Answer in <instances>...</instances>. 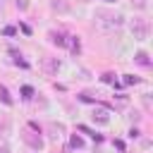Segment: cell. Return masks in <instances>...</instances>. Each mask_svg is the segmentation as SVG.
Listing matches in <instances>:
<instances>
[{
  "label": "cell",
  "mask_w": 153,
  "mask_h": 153,
  "mask_svg": "<svg viewBox=\"0 0 153 153\" xmlns=\"http://www.w3.org/2000/svg\"><path fill=\"white\" fill-rule=\"evenodd\" d=\"M136 81H139L136 76H127V79H124V84H136Z\"/></svg>",
  "instance_id": "obj_11"
},
{
  "label": "cell",
  "mask_w": 153,
  "mask_h": 153,
  "mask_svg": "<svg viewBox=\"0 0 153 153\" xmlns=\"http://www.w3.org/2000/svg\"><path fill=\"white\" fill-rule=\"evenodd\" d=\"M131 5H134V7H139V10L148 7V2H146V0H131Z\"/></svg>",
  "instance_id": "obj_8"
},
{
  "label": "cell",
  "mask_w": 153,
  "mask_h": 153,
  "mask_svg": "<svg viewBox=\"0 0 153 153\" xmlns=\"http://www.w3.org/2000/svg\"><path fill=\"white\" fill-rule=\"evenodd\" d=\"M48 131H50V141H55V143H60L62 136H65V127L60 122H50L48 124Z\"/></svg>",
  "instance_id": "obj_4"
},
{
  "label": "cell",
  "mask_w": 153,
  "mask_h": 153,
  "mask_svg": "<svg viewBox=\"0 0 153 153\" xmlns=\"http://www.w3.org/2000/svg\"><path fill=\"white\" fill-rule=\"evenodd\" d=\"M105 2H112V0H105Z\"/></svg>",
  "instance_id": "obj_12"
},
{
  "label": "cell",
  "mask_w": 153,
  "mask_h": 153,
  "mask_svg": "<svg viewBox=\"0 0 153 153\" xmlns=\"http://www.w3.org/2000/svg\"><path fill=\"white\" fill-rule=\"evenodd\" d=\"M129 33H131V38L139 41V43L148 41V36H151V24H148V19H143V17L129 19Z\"/></svg>",
  "instance_id": "obj_1"
},
{
  "label": "cell",
  "mask_w": 153,
  "mask_h": 153,
  "mask_svg": "<svg viewBox=\"0 0 153 153\" xmlns=\"http://www.w3.org/2000/svg\"><path fill=\"white\" fill-rule=\"evenodd\" d=\"M53 10H60V12H65V10H67V5H62V2H53Z\"/></svg>",
  "instance_id": "obj_10"
},
{
  "label": "cell",
  "mask_w": 153,
  "mask_h": 153,
  "mask_svg": "<svg viewBox=\"0 0 153 153\" xmlns=\"http://www.w3.org/2000/svg\"><path fill=\"white\" fill-rule=\"evenodd\" d=\"M96 19H98V24L100 26H105V29H117L120 24H122V14L120 12H110V10H98L96 12Z\"/></svg>",
  "instance_id": "obj_2"
},
{
  "label": "cell",
  "mask_w": 153,
  "mask_h": 153,
  "mask_svg": "<svg viewBox=\"0 0 153 153\" xmlns=\"http://www.w3.org/2000/svg\"><path fill=\"white\" fill-rule=\"evenodd\" d=\"M72 146H74V148H81V146H84V141H81L79 136H72Z\"/></svg>",
  "instance_id": "obj_9"
},
{
  "label": "cell",
  "mask_w": 153,
  "mask_h": 153,
  "mask_svg": "<svg viewBox=\"0 0 153 153\" xmlns=\"http://www.w3.org/2000/svg\"><path fill=\"white\" fill-rule=\"evenodd\" d=\"M91 120H93L96 124L105 127V124H110V110H105V108H96L93 115H91Z\"/></svg>",
  "instance_id": "obj_3"
},
{
  "label": "cell",
  "mask_w": 153,
  "mask_h": 153,
  "mask_svg": "<svg viewBox=\"0 0 153 153\" xmlns=\"http://www.w3.org/2000/svg\"><path fill=\"white\" fill-rule=\"evenodd\" d=\"M134 60H136V62H139L141 67H148V65H151V62H148V55H146V53H136V57H134Z\"/></svg>",
  "instance_id": "obj_7"
},
{
  "label": "cell",
  "mask_w": 153,
  "mask_h": 153,
  "mask_svg": "<svg viewBox=\"0 0 153 153\" xmlns=\"http://www.w3.org/2000/svg\"><path fill=\"white\" fill-rule=\"evenodd\" d=\"M0 134H2V136H10V134H12V122H10L7 117H0Z\"/></svg>",
  "instance_id": "obj_6"
},
{
  "label": "cell",
  "mask_w": 153,
  "mask_h": 153,
  "mask_svg": "<svg viewBox=\"0 0 153 153\" xmlns=\"http://www.w3.org/2000/svg\"><path fill=\"white\" fill-rule=\"evenodd\" d=\"M43 69H45L48 74H57V69H60L57 57H43Z\"/></svg>",
  "instance_id": "obj_5"
}]
</instances>
